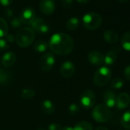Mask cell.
I'll return each instance as SVG.
<instances>
[{
    "label": "cell",
    "mask_w": 130,
    "mask_h": 130,
    "mask_svg": "<svg viewBox=\"0 0 130 130\" xmlns=\"http://www.w3.org/2000/svg\"><path fill=\"white\" fill-rule=\"evenodd\" d=\"M48 47L50 50L57 55L69 54L74 47V41L73 38L65 33L54 34L50 38Z\"/></svg>",
    "instance_id": "obj_1"
},
{
    "label": "cell",
    "mask_w": 130,
    "mask_h": 130,
    "mask_svg": "<svg viewBox=\"0 0 130 130\" xmlns=\"http://www.w3.org/2000/svg\"><path fill=\"white\" fill-rule=\"evenodd\" d=\"M35 38L33 28L30 27H22L16 33L15 41L22 47H26L31 44Z\"/></svg>",
    "instance_id": "obj_2"
},
{
    "label": "cell",
    "mask_w": 130,
    "mask_h": 130,
    "mask_svg": "<svg viewBox=\"0 0 130 130\" xmlns=\"http://www.w3.org/2000/svg\"><path fill=\"white\" fill-rule=\"evenodd\" d=\"M112 78V71L107 67L98 68L93 76V82L98 87H104L108 84Z\"/></svg>",
    "instance_id": "obj_3"
},
{
    "label": "cell",
    "mask_w": 130,
    "mask_h": 130,
    "mask_svg": "<svg viewBox=\"0 0 130 130\" xmlns=\"http://www.w3.org/2000/svg\"><path fill=\"white\" fill-rule=\"evenodd\" d=\"M83 25L88 30H96L100 27L103 23V19L101 15L96 12H89L83 17Z\"/></svg>",
    "instance_id": "obj_4"
},
{
    "label": "cell",
    "mask_w": 130,
    "mask_h": 130,
    "mask_svg": "<svg viewBox=\"0 0 130 130\" xmlns=\"http://www.w3.org/2000/svg\"><path fill=\"white\" fill-rule=\"evenodd\" d=\"M112 116V112L104 104L96 105L92 111V117L97 122H106Z\"/></svg>",
    "instance_id": "obj_5"
},
{
    "label": "cell",
    "mask_w": 130,
    "mask_h": 130,
    "mask_svg": "<svg viewBox=\"0 0 130 130\" xmlns=\"http://www.w3.org/2000/svg\"><path fill=\"white\" fill-rule=\"evenodd\" d=\"M96 101V97L94 93L90 90H87L84 91L80 98V102L81 106L85 109H90L94 106Z\"/></svg>",
    "instance_id": "obj_6"
},
{
    "label": "cell",
    "mask_w": 130,
    "mask_h": 130,
    "mask_svg": "<svg viewBox=\"0 0 130 130\" xmlns=\"http://www.w3.org/2000/svg\"><path fill=\"white\" fill-rule=\"evenodd\" d=\"M55 63V57L52 53L47 52L44 54V55L41 57L39 65L40 68L45 72L50 71L54 65Z\"/></svg>",
    "instance_id": "obj_7"
},
{
    "label": "cell",
    "mask_w": 130,
    "mask_h": 130,
    "mask_svg": "<svg viewBox=\"0 0 130 130\" xmlns=\"http://www.w3.org/2000/svg\"><path fill=\"white\" fill-rule=\"evenodd\" d=\"M60 73L63 78H71L75 73V65L71 60L64 61L60 66Z\"/></svg>",
    "instance_id": "obj_8"
},
{
    "label": "cell",
    "mask_w": 130,
    "mask_h": 130,
    "mask_svg": "<svg viewBox=\"0 0 130 130\" xmlns=\"http://www.w3.org/2000/svg\"><path fill=\"white\" fill-rule=\"evenodd\" d=\"M19 18H20L22 24L31 25L32 22L36 19V14H35V12L33 9L26 8L22 12Z\"/></svg>",
    "instance_id": "obj_9"
},
{
    "label": "cell",
    "mask_w": 130,
    "mask_h": 130,
    "mask_svg": "<svg viewBox=\"0 0 130 130\" xmlns=\"http://www.w3.org/2000/svg\"><path fill=\"white\" fill-rule=\"evenodd\" d=\"M55 3L54 0H41L39 3V8L41 12L46 15H51L55 10Z\"/></svg>",
    "instance_id": "obj_10"
},
{
    "label": "cell",
    "mask_w": 130,
    "mask_h": 130,
    "mask_svg": "<svg viewBox=\"0 0 130 130\" xmlns=\"http://www.w3.org/2000/svg\"><path fill=\"white\" fill-rule=\"evenodd\" d=\"M31 26L34 31H36L40 34H46L50 30L49 25L41 18H36L32 22Z\"/></svg>",
    "instance_id": "obj_11"
},
{
    "label": "cell",
    "mask_w": 130,
    "mask_h": 130,
    "mask_svg": "<svg viewBox=\"0 0 130 130\" xmlns=\"http://www.w3.org/2000/svg\"><path fill=\"white\" fill-rule=\"evenodd\" d=\"M88 60L90 63L100 66L104 63V55L99 51H92L88 54Z\"/></svg>",
    "instance_id": "obj_12"
},
{
    "label": "cell",
    "mask_w": 130,
    "mask_h": 130,
    "mask_svg": "<svg viewBox=\"0 0 130 130\" xmlns=\"http://www.w3.org/2000/svg\"><path fill=\"white\" fill-rule=\"evenodd\" d=\"M130 104V96L126 93H121L116 97V106L119 109H124Z\"/></svg>",
    "instance_id": "obj_13"
},
{
    "label": "cell",
    "mask_w": 130,
    "mask_h": 130,
    "mask_svg": "<svg viewBox=\"0 0 130 130\" xmlns=\"http://www.w3.org/2000/svg\"><path fill=\"white\" fill-rule=\"evenodd\" d=\"M116 95L112 90H106L103 94V103L104 105L108 108H112L116 103Z\"/></svg>",
    "instance_id": "obj_14"
},
{
    "label": "cell",
    "mask_w": 130,
    "mask_h": 130,
    "mask_svg": "<svg viewBox=\"0 0 130 130\" xmlns=\"http://www.w3.org/2000/svg\"><path fill=\"white\" fill-rule=\"evenodd\" d=\"M16 61V54L14 52L9 51L6 53L2 57V63L6 68H10Z\"/></svg>",
    "instance_id": "obj_15"
},
{
    "label": "cell",
    "mask_w": 130,
    "mask_h": 130,
    "mask_svg": "<svg viewBox=\"0 0 130 130\" xmlns=\"http://www.w3.org/2000/svg\"><path fill=\"white\" fill-rule=\"evenodd\" d=\"M119 52V48H113L112 50H110L109 51H108L106 55L104 56V63L106 65H112L113 64L118 57V54Z\"/></svg>",
    "instance_id": "obj_16"
},
{
    "label": "cell",
    "mask_w": 130,
    "mask_h": 130,
    "mask_svg": "<svg viewBox=\"0 0 130 130\" xmlns=\"http://www.w3.org/2000/svg\"><path fill=\"white\" fill-rule=\"evenodd\" d=\"M103 38L107 43L113 44L118 41L119 36L116 31L112 30H106L103 32Z\"/></svg>",
    "instance_id": "obj_17"
},
{
    "label": "cell",
    "mask_w": 130,
    "mask_h": 130,
    "mask_svg": "<svg viewBox=\"0 0 130 130\" xmlns=\"http://www.w3.org/2000/svg\"><path fill=\"white\" fill-rule=\"evenodd\" d=\"M41 110L46 114H52L54 113L55 109V106L54 103H52V101L49 100H44L41 103Z\"/></svg>",
    "instance_id": "obj_18"
},
{
    "label": "cell",
    "mask_w": 130,
    "mask_h": 130,
    "mask_svg": "<svg viewBox=\"0 0 130 130\" xmlns=\"http://www.w3.org/2000/svg\"><path fill=\"white\" fill-rule=\"evenodd\" d=\"M11 80L12 76L7 70L0 69V85H7L10 83Z\"/></svg>",
    "instance_id": "obj_19"
},
{
    "label": "cell",
    "mask_w": 130,
    "mask_h": 130,
    "mask_svg": "<svg viewBox=\"0 0 130 130\" xmlns=\"http://www.w3.org/2000/svg\"><path fill=\"white\" fill-rule=\"evenodd\" d=\"M121 45L124 50L130 51V31L122 35L121 38Z\"/></svg>",
    "instance_id": "obj_20"
},
{
    "label": "cell",
    "mask_w": 130,
    "mask_h": 130,
    "mask_svg": "<svg viewBox=\"0 0 130 130\" xmlns=\"http://www.w3.org/2000/svg\"><path fill=\"white\" fill-rule=\"evenodd\" d=\"M34 50L36 52H39V53H43L44 51H47V49L48 48V44L43 40H38V41H36L33 46Z\"/></svg>",
    "instance_id": "obj_21"
},
{
    "label": "cell",
    "mask_w": 130,
    "mask_h": 130,
    "mask_svg": "<svg viewBox=\"0 0 130 130\" xmlns=\"http://www.w3.org/2000/svg\"><path fill=\"white\" fill-rule=\"evenodd\" d=\"M121 124L126 130H130V109L125 111L121 118Z\"/></svg>",
    "instance_id": "obj_22"
},
{
    "label": "cell",
    "mask_w": 130,
    "mask_h": 130,
    "mask_svg": "<svg viewBox=\"0 0 130 130\" xmlns=\"http://www.w3.org/2000/svg\"><path fill=\"white\" fill-rule=\"evenodd\" d=\"M80 25V21L77 17L71 18L66 23V28L69 31H75Z\"/></svg>",
    "instance_id": "obj_23"
},
{
    "label": "cell",
    "mask_w": 130,
    "mask_h": 130,
    "mask_svg": "<svg viewBox=\"0 0 130 130\" xmlns=\"http://www.w3.org/2000/svg\"><path fill=\"white\" fill-rule=\"evenodd\" d=\"M74 130H93V125L89 122L81 121L74 125Z\"/></svg>",
    "instance_id": "obj_24"
},
{
    "label": "cell",
    "mask_w": 130,
    "mask_h": 130,
    "mask_svg": "<svg viewBox=\"0 0 130 130\" xmlns=\"http://www.w3.org/2000/svg\"><path fill=\"white\" fill-rule=\"evenodd\" d=\"M9 31V25L5 19L0 18V38H4L7 35Z\"/></svg>",
    "instance_id": "obj_25"
},
{
    "label": "cell",
    "mask_w": 130,
    "mask_h": 130,
    "mask_svg": "<svg viewBox=\"0 0 130 130\" xmlns=\"http://www.w3.org/2000/svg\"><path fill=\"white\" fill-rule=\"evenodd\" d=\"M21 96L23 99H31L35 96V91L32 89H23L20 93Z\"/></svg>",
    "instance_id": "obj_26"
},
{
    "label": "cell",
    "mask_w": 130,
    "mask_h": 130,
    "mask_svg": "<svg viewBox=\"0 0 130 130\" xmlns=\"http://www.w3.org/2000/svg\"><path fill=\"white\" fill-rule=\"evenodd\" d=\"M123 85H124V81H123V80L121 79V78H119V77L115 78V79L112 81V83H111V87H112V88L116 89V90L121 89V88L123 87Z\"/></svg>",
    "instance_id": "obj_27"
},
{
    "label": "cell",
    "mask_w": 130,
    "mask_h": 130,
    "mask_svg": "<svg viewBox=\"0 0 130 130\" xmlns=\"http://www.w3.org/2000/svg\"><path fill=\"white\" fill-rule=\"evenodd\" d=\"M79 110H80V106L77 103H71L68 106V112L71 115H74V114L78 113Z\"/></svg>",
    "instance_id": "obj_28"
},
{
    "label": "cell",
    "mask_w": 130,
    "mask_h": 130,
    "mask_svg": "<svg viewBox=\"0 0 130 130\" xmlns=\"http://www.w3.org/2000/svg\"><path fill=\"white\" fill-rule=\"evenodd\" d=\"M22 25V22L20 18L15 17L11 20V25L13 28H18L21 27Z\"/></svg>",
    "instance_id": "obj_29"
},
{
    "label": "cell",
    "mask_w": 130,
    "mask_h": 130,
    "mask_svg": "<svg viewBox=\"0 0 130 130\" xmlns=\"http://www.w3.org/2000/svg\"><path fill=\"white\" fill-rule=\"evenodd\" d=\"M9 47L7 41L3 38H0V51H3L7 50Z\"/></svg>",
    "instance_id": "obj_30"
},
{
    "label": "cell",
    "mask_w": 130,
    "mask_h": 130,
    "mask_svg": "<svg viewBox=\"0 0 130 130\" xmlns=\"http://www.w3.org/2000/svg\"><path fill=\"white\" fill-rule=\"evenodd\" d=\"M73 1L74 0H61V6L65 9H68L72 6Z\"/></svg>",
    "instance_id": "obj_31"
},
{
    "label": "cell",
    "mask_w": 130,
    "mask_h": 130,
    "mask_svg": "<svg viewBox=\"0 0 130 130\" xmlns=\"http://www.w3.org/2000/svg\"><path fill=\"white\" fill-rule=\"evenodd\" d=\"M62 126L58 123H51L48 125V130H62Z\"/></svg>",
    "instance_id": "obj_32"
},
{
    "label": "cell",
    "mask_w": 130,
    "mask_h": 130,
    "mask_svg": "<svg viewBox=\"0 0 130 130\" xmlns=\"http://www.w3.org/2000/svg\"><path fill=\"white\" fill-rule=\"evenodd\" d=\"M124 77L125 78L130 81V65H128V66H127L125 70H124Z\"/></svg>",
    "instance_id": "obj_33"
},
{
    "label": "cell",
    "mask_w": 130,
    "mask_h": 130,
    "mask_svg": "<svg viewBox=\"0 0 130 130\" xmlns=\"http://www.w3.org/2000/svg\"><path fill=\"white\" fill-rule=\"evenodd\" d=\"M13 2V0H0V4L4 6H10Z\"/></svg>",
    "instance_id": "obj_34"
},
{
    "label": "cell",
    "mask_w": 130,
    "mask_h": 130,
    "mask_svg": "<svg viewBox=\"0 0 130 130\" xmlns=\"http://www.w3.org/2000/svg\"><path fill=\"white\" fill-rule=\"evenodd\" d=\"M6 38L7 41L9 42H13L14 41H15V37L12 34H7Z\"/></svg>",
    "instance_id": "obj_35"
},
{
    "label": "cell",
    "mask_w": 130,
    "mask_h": 130,
    "mask_svg": "<svg viewBox=\"0 0 130 130\" xmlns=\"http://www.w3.org/2000/svg\"><path fill=\"white\" fill-rule=\"evenodd\" d=\"M6 15L8 16L9 18L12 17V16L13 15V12H12V10L11 9H7L6 10Z\"/></svg>",
    "instance_id": "obj_36"
},
{
    "label": "cell",
    "mask_w": 130,
    "mask_h": 130,
    "mask_svg": "<svg viewBox=\"0 0 130 130\" xmlns=\"http://www.w3.org/2000/svg\"><path fill=\"white\" fill-rule=\"evenodd\" d=\"M77 1L80 3H82V4H86L87 3L90 2V0H77Z\"/></svg>",
    "instance_id": "obj_37"
},
{
    "label": "cell",
    "mask_w": 130,
    "mask_h": 130,
    "mask_svg": "<svg viewBox=\"0 0 130 130\" xmlns=\"http://www.w3.org/2000/svg\"><path fill=\"white\" fill-rule=\"evenodd\" d=\"M95 130H108V128L105 126H100V127L96 128Z\"/></svg>",
    "instance_id": "obj_38"
},
{
    "label": "cell",
    "mask_w": 130,
    "mask_h": 130,
    "mask_svg": "<svg viewBox=\"0 0 130 130\" xmlns=\"http://www.w3.org/2000/svg\"><path fill=\"white\" fill-rule=\"evenodd\" d=\"M62 130H74V127H71V126H66L63 128Z\"/></svg>",
    "instance_id": "obj_39"
},
{
    "label": "cell",
    "mask_w": 130,
    "mask_h": 130,
    "mask_svg": "<svg viewBox=\"0 0 130 130\" xmlns=\"http://www.w3.org/2000/svg\"><path fill=\"white\" fill-rule=\"evenodd\" d=\"M128 1H129V0H118V2H119L121 3H127Z\"/></svg>",
    "instance_id": "obj_40"
},
{
    "label": "cell",
    "mask_w": 130,
    "mask_h": 130,
    "mask_svg": "<svg viewBox=\"0 0 130 130\" xmlns=\"http://www.w3.org/2000/svg\"><path fill=\"white\" fill-rule=\"evenodd\" d=\"M39 130H43V129H39Z\"/></svg>",
    "instance_id": "obj_41"
},
{
    "label": "cell",
    "mask_w": 130,
    "mask_h": 130,
    "mask_svg": "<svg viewBox=\"0 0 130 130\" xmlns=\"http://www.w3.org/2000/svg\"><path fill=\"white\" fill-rule=\"evenodd\" d=\"M0 63H1V61H0Z\"/></svg>",
    "instance_id": "obj_42"
}]
</instances>
